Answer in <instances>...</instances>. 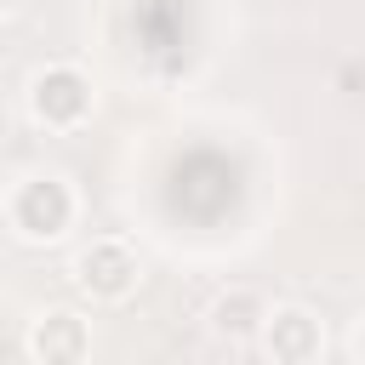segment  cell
Segmentation results:
<instances>
[{
	"label": "cell",
	"instance_id": "6",
	"mask_svg": "<svg viewBox=\"0 0 365 365\" xmlns=\"http://www.w3.org/2000/svg\"><path fill=\"white\" fill-rule=\"evenodd\" d=\"M262 314H268L262 291H251V285H228V291H217V302L205 308V325H211L217 342H251L257 325H262Z\"/></svg>",
	"mask_w": 365,
	"mask_h": 365
},
{
	"label": "cell",
	"instance_id": "3",
	"mask_svg": "<svg viewBox=\"0 0 365 365\" xmlns=\"http://www.w3.org/2000/svg\"><path fill=\"white\" fill-rule=\"evenodd\" d=\"M251 342H257V354L274 359V365H314V359L325 354V325H319L314 308L279 302V308L262 314V325H257Z\"/></svg>",
	"mask_w": 365,
	"mask_h": 365
},
{
	"label": "cell",
	"instance_id": "4",
	"mask_svg": "<svg viewBox=\"0 0 365 365\" xmlns=\"http://www.w3.org/2000/svg\"><path fill=\"white\" fill-rule=\"evenodd\" d=\"M68 274H74V285L91 302H125L143 285V262H137V251L125 240H91V245H80V257H74Z\"/></svg>",
	"mask_w": 365,
	"mask_h": 365
},
{
	"label": "cell",
	"instance_id": "7",
	"mask_svg": "<svg viewBox=\"0 0 365 365\" xmlns=\"http://www.w3.org/2000/svg\"><path fill=\"white\" fill-rule=\"evenodd\" d=\"M6 11H11V0H0V17H6Z\"/></svg>",
	"mask_w": 365,
	"mask_h": 365
},
{
	"label": "cell",
	"instance_id": "5",
	"mask_svg": "<svg viewBox=\"0 0 365 365\" xmlns=\"http://www.w3.org/2000/svg\"><path fill=\"white\" fill-rule=\"evenodd\" d=\"M23 354L34 365H80L91 359V325L74 308H40L23 331Z\"/></svg>",
	"mask_w": 365,
	"mask_h": 365
},
{
	"label": "cell",
	"instance_id": "1",
	"mask_svg": "<svg viewBox=\"0 0 365 365\" xmlns=\"http://www.w3.org/2000/svg\"><path fill=\"white\" fill-rule=\"evenodd\" d=\"M74 217H80V194H74L57 171H34V177H23V182L6 194V222H11V234L29 240V245L63 240V234L74 228Z\"/></svg>",
	"mask_w": 365,
	"mask_h": 365
},
{
	"label": "cell",
	"instance_id": "2",
	"mask_svg": "<svg viewBox=\"0 0 365 365\" xmlns=\"http://www.w3.org/2000/svg\"><path fill=\"white\" fill-rule=\"evenodd\" d=\"M23 103H29L34 125H46V131H80L97 114V86H91V74L80 63H46V68L29 74Z\"/></svg>",
	"mask_w": 365,
	"mask_h": 365
}]
</instances>
